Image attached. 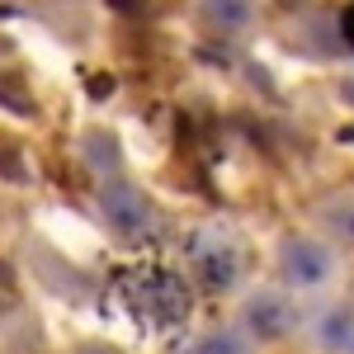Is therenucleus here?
I'll list each match as a JSON object with an SVG mask.
<instances>
[{"instance_id": "9", "label": "nucleus", "mask_w": 354, "mask_h": 354, "mask_svg": "<svg viewBox=\"0 0 354 354\" xmlns=\"http://www.w3.org/2000/svg\"><path fill=\"white\" fill-rule=\"evenodd\" d=\"M345 100H354V81H350V85H345Z\"/></svg>"}, {"instance_id": "4", "label": "nucleus", "mask_w": 354, "mask_h": 354, "mask_svg": "<svg viewBox=\"0 0 354 354\" xmlns=\"http://www.w3.org/2000/svg\"><path fill=\"white\" fill-rule=\"evenodd\" d=\"M203 15H208V24L227 28V33H236V28L250 24V0H203Z\"/></svg>"}, {"instance_id": "7", "label": "nucleus", "mask_w": 354, "mask_h": 354, "mask_svg": "<svg viewBox=\"0 0 354 354\" xmlns=\"http://www.w3.org/2000/svg\"><path fill=\"white\" fill-rule=\"evenodd\" d=\"M194 354H245V345L236 340V335H208Z\"/></svg>"}, {"instance_id": "1", "label": "nucleus", "mask_w": 354, "mask_h": 354, "mask_svg": "<svg viewBox=\"0 0 354 354\" xmlns=\"http://www.w3.org/2000/svg\"><path fill=\"white\" fill-rule=\"evenodd\" d=\"M279 270H283L288 283H298V288H317V283H326V279H330L335 260H330V250L322 241L293 236V241L279 250Z\"/></svg>"}, {"instance_id": "3", "label": "nucleus", "mask_w": 354, "mask_h": 354, "mask_svg": "<svg viewBox=\"0 0 354 354\" xmlns=\"http://www.w3.org/2000/svg\"><path fill=\"white\" fill-rule=\"evenodd\" d=\"M245 326L255 330L260 340H279V335L293 330V307L279 298V293H260V298H250V307H245Z\"/></svg>"}, {"instance_id": "2", "label": "nucleus", "mask_w": 354, "mask_h": 354, "mask_svg": "<svg viewBox=\"0 0 354 354\" xmlns=\"http://www.w3.org/2000/svg\"><path fill=\"white\" fill-rule=\"evenodd\" d=\"M100 208H104V222L118 236H142L147 222H151V208H147L142 189H133V185H109L100 194Z\"/></svg>"}, {"instance_id": "8", "label": "nucleus", "mask_w": 354, "mask_h": 354, "mask_svg": "<svg viewBox=\"0 0 354 354\" xmlns=\"http://www.w3.org/2000/svg\"><path fill=\"white\" fill-rule=\"evenodd\" d=\"M345 38H350V48H354V10L345 15Z\"/></svg>"}, {"instance_id": "5", "label": "nucleus", "mask_w": 354, "mask_h": 354, "mask_svg": "<svg viewBox=\"0 0 354 354\" xmlns=\"http://www.w3.org/2000/svg\"><path fill=\"white\" fill-rule=\"evenodd\" d=\"M203 279H208L213 288H227V283L236 279V255H232V250H213V255H203Z\"/></svg>"}, {"instance_id": "10", "label": "nucleus", "mask_w": 354, "mask_h": 354, "mask_svg": "<svg viewBox=\"0 0 354 354\" xmlns=\"http://www.w3.org/2000/svg\"><path fill=\"white\" fill-rule=\"evenodd\" d=\"M350 354H354V345H350Z\"/></svg>"}, {"instance_id": "6", "label": "nucleus", "mask_w": 354, "mask_h": 354, "mask_svg": "<svg viewBox=\"0 0 354 354\" xmlns=\"http://www.w3.org/2000/svg\"><path fill=\"white\" fill-rule=\"evenodd\" d=\"M322 345L326 350H350L354 345V326H350L345 312H330L326 322H322Z\"/></svg>"}]
</instances>
